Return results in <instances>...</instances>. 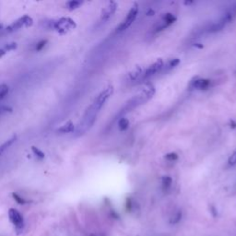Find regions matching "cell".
Wrapping results in <instances>:
<instances>
[{"label": "cell", "instance_id": "obj_9", "mask_svg": "<svg viewBox=\"0 0 236 236\" xmlns=\"http://www.w3.org/2000/svg\"><path fill=\"white\" fill-rule=\"evenodd\" d=\"M175 20H176V17L173 14H172V13L164 14V16L162 18V20L154 28V32L158 33V32L163 31L164 29H166L167 27H169L171 24H172Z\"/></svg>", "mask_w": 236, "mask_h": 236}, {"label": "cell", "instance_id": "obj_12", "mask_svg": "<svg viewBox=\"0 0 236 236\" xmlns=\"http://www.w3.org/2000/svg\"><path fill=\"white\" fill-rule=\"evenodd\" d=\"M76 130L75 125L73 124V122L68 121L66 124H64L62 126H60L59 128H57V132L61 133V134H67V133H72Z\"/></svg>", "mask_w": 236, "mask_h": 236}, {"label": "cell", "instance_id": "obj_21", "mask_svg": "<svg viewBox=\"0 0 236 236\" xmlns=\"http://www.w3.org/2000/svg\"><path fill=\"white\" fill-rule=\"evenodd\" d=\"M46 44H47V40H42L40 42H38L37 44L35 45V51H37V52L42 51L45 47Z\"/></svg>", "mask_w": 236, "mask_h": 236}, {"label": "cell", "instance_id": "obj_30", "mask_svg": "<svg viewBox=\"0 0 236 236\" xmlns=\"http://www.w3.org/2000/svg\"><path fill=\"white\" fill-rule=\"evenodd\" d=\"M90 236H97V235H95V234H92V235H90Z\"/></svg>", "mask_w": 236, "mask_h": 236}, {"label": "cell", "instance_id": "obj_18", "mask_svg": "<svg viewBox=\"0 0 236 236\" xmlns=\"http://www.w3.org/2000/svg\"><path fill=\"white\" fill-rule=\"evenodd\" d=\"M172 180L170 176H163L162 179V185L165 189L169 188L172 185Z\"/></svg>", "mask_w": 236, "mask_h": 236}, {"label": "cell", "instance_id": "obj_24", "mask_svg": "<svg viewBox=\"0 0 236 236\" xmlns=\"http://www.w3.org/2000/svg\"><path fill=\"white\" fill-rule=\"evenodd\" d=\"M12 109L8 106H6V105H0V115L6 114V113H8V112H11Z\"/></svg>", "mask_w": 236, "mask_h": 236}, {"label": "cell", "instance_id": "obj_16", "mask_svg": "<svg viewBox=\"0 0 236 236\" xmlns=\"http://www.w3.org/2000/svg\"><path fill=\"white\" fill-rule=\"evenodd\" d=\"M82 5V1H79V0H71L68 1L67 3V8L69 10H75L77 8H79L80 6Z\"/></svg>", "mask_w": 236, "mask_h": 236}, {"label": "cell", "instance_id": "obj_20", "mask_svg": "<svg viewBox=\"0 0 236 236\" xmlns=\"http://www.w3.org/2000/svg\"><path fill=\"white\" fill-rule=\"evenodd\" d=\"M182 219V212L181 211H177L173 216H172V218L170 220V222L172 223V224H176V223H178L180 220Z\"/></svg>", "mask_w": 236, "mask_h": 236}, {"label": "cell", "instance_id": "obj_4", "mask_svg": "<svg viewBox=\"0 0 236 236\" xmlns=\"http://www.w3.org/2000/svg\"><path fill=\"white\" fill-rule=\"evenodd\" d=\"M163 66H164V63H163V61L162 59H158L157 61H155L152 65H151L150 67L146 68L145 71H143L140 79L138 80L139 82H143L145 80H148L149 79L154 77L155 75L161 73Z\"/></svg>", "mask_w": 236, "mask_h": 236}, {"label": "cell", "instance_id": "obj_11", "mask_svg": "<svg viewBox=\"0 0 236 236\" xmlns=\"http://www.w3.org/2000/svg\"><path fill=\"white\" fill-rule=\"evenodd\" d=\"M143 73V70L140 67H136L133 70H131L128 74H127V80L133 82V81H136L140 79L141 75Z\"/></svg>", "mask_w": 236, "mask_h": 236}, {"label": "cell", "instance_id": "obj_25", "mask_svg": "<svg viewBox=\"0 0 236 236\" xmlns=\"http://www.w3.org/2000/svg\"><path fill=\"white\" fill-rule=\"evenodd\" d=\"M17 48V44L16 43H9V44H7V45L5 46V51H11V50H15Z\"/></svg>", "mask_w": 236, "mask_h": 236}, {"label": "cell", "instance_id": "obj_6", "mask_svg": "<svg viewBox=\"0 0 236 236\" xmlns=\"http://www.w3.org/2000/svg\"><path fill=\"white\" fill-rule=\"evenodd\" d=\"M33 24V18L30 17V16H23V17L19 18L18 19H17L16 21H14L11 25H9L8 28H7V31L9 32V33H12V32H15V31H18L19 30L20 28L22 27H30Z\"/></svg>", "mask_w": 236, "mask_h": 236}, {"label": "cell", "instance_id": "obj_19", "mask_svg": "<svg viewBox=\"0 0 236 236\" xmlns=\"http://www.w3.org/2000/svg\"><path fill=\"white\" fill-rule=\"evenodd\" d=\"M32 151H33V154L36 156V157H37V158H39V159H41V160L44 159V157H45L44 153L41 150H39L38 148H36V147L33 146V147H32Z\"/></svg>", "mask_w": 236, "mask_h": 236}, {"label": "cell", "instance_id": "obj_23", "mask_svg": "<svg viewBox=\"0 0 236 236\" xmlns=\"http://www.w3.org/2000/svg\"><path fill=\"white\" fill-rule=\"evenodd\" d=\"M165 159L168 160L170 162H173V161H176L178 159V155L174 152H171V153H168L165 155Z\"/></svg>", "mask_w": 236, "mask_h": 236}, {"label": "cell", "instance_id": "obj_10", "mask_svg": "<svg viewBox=\"0 0 236 236\" xmlns=\"http://www.w3.org/2000/svg\"><path fill=\"white\" fill-rule=\"evenodd\" d=\"M211 81L208 79H197L191 82V88L197 90H207L209 88Z\"/></svg>", "mask_w": 236, "mask_h": 236}, {"label": "cell", "instance_id": "obj_3", "mask_svg": "<svg viewBox=\"0 0 236 236\" xmlns=\"http://www.w3.org/2000/svg\"><path fill=\"white\" fill-rule=\"evenodd\" d=\"M76 27H77L76 22L70 18H61L58 20L54 21L52 23V28L60 34L67 33L69 31L74 30Z\"/></svg>", "mask_w": 236, "mask_h": 236}, {"label": "cell", "instance_id": "obj_2", "mask_svg": "<svg viewBox=\"0 0 236 236\" xmlns=\"http://www.w3.org/2000/svg\"><path fill=\"white\" fill-rule=\"evenodd\" d=\"M154 93H155V87L151 83L145 85L144 88L137 94L134 95L125 104V106L121 110V114L128 113V112L132 111L133 109H135L136 107L145 103L146 101H148L154 95Z\"/></svg>", "mask_w": 236, "mask_h": 236}, {"label": "cell", "instance_id": "obj_29", "mask_svg": "<svg viewBox=\"0 0 236 236\" xmlns=\"http://www.w3.org/2000/svg\"><path fill=\"white\" fill-rule=\"evenodd\" d=\"M2 28H3V25H2V24H0V30H1Z\"/></svg>", "mask_w": 236, "mask_h": 236}, {"label": "cell", "instance_id": "obj_17", "mask_svg": "<svg viewBox=\"0 0 236 236\" xmlns=\"http://www.w3.org/2000/svg\"><path fill=\"white\" fill-rule=\"evenodd\" d=\"M9 91V88L7 84H1L0 85V100L3 99Z\"/></svg>", "mask_w": 236, "mask_h": 236}, {"label": "cell", "instance_id": "obj_22", "mask_svg": "<svg viewBox=\"0 0 236 236\" xmlns=\"http://www.w3.org/2000/svg\"><path fill=\"white\" fill-rule=\"evenodd\" d=\"M12 197H13V198L17 201L18 204H26L27 203V200L26 199H24L23 198H21L20 196H18V194H16V193H12Z\"/></svg>", "mask_w": 236, "mask_h": 236}, {"label": "cell", "instance_id": "obj_15", "mask_svg": "<svg viewBox=\"0 0 236 236\" xmlns=\"http://www.w3.org/2000/svg\"><path fill=\"white\" fill-rule=\"evenodd\" d=\"M118 127L121 131H125L129 127V121L127 118L122 117L118 121Z\"/></svg>", "mask_w": 236, "mask_h": 236}, {"label": "cell", "instance_id": "obj_5", "mask_svg": "<svg viewBox=\"0 0 236 236\" xmlns=\"http://www.w3.org/2000/svg\"><path fill=\"white\" fill-rule=\"evenodd\" d=\"M137 14H138V6H137V4H135L131 8V9L128 11V13H127L126 17L125 18V19L120 23V25L117 27L116 32L117 33H121V32H124L126 29H128L132 25V23L135 21Z\"/></svg>", "mask_w": 236, "mask_h": 236}, {"label": "cell", "instance_id": "obj_14", "mask_svg": "<svg viewBox=\"0 0 236 236\" xmlns=\"http://www.w3.org/2000/svg\"><path fill=\"white\" fill-rule=\"evenodd\" d=\"M16 138H17V136H11L10 138H8V140H6L4 143H2V144L0 145V155H2L5 151H7V150L15 142Z\"/></svg>", "mask_w": 236, "mask_h": 236}, {"label": "cell", "instance_id": "obj_7", "mask_svg": "<svg viewBox=\"0 0 236 236\" xmlns=\"http://www.w3.org/2000/svg\"><path fill=\"white\" fill-rule=\"evenodd\" d=\"M8 216H9L10 221L15 225L17 232L19 233L24 227V219L22 218L21 214L18 211L17 209L10 208L8 211Z\"/></svg>", "mask_w": 236, "mask_h": 236}, {"label": "cell", "instance_id": "obj_1", "mask_svg": "<svg viewBox=\"0 0 236 236\" xmlns=\"http://www.w3.org/2000/svg\"><path fill=\"white\" fill-rule=\"evenodd\" d=\"M113 92H114V88L112 86H108L98 94V96L94 99L92 103L87 108L80 124L78 125L75 130L76 136H83L92 127V126L94 125L97 119V115L100 110L102 108V106L104 105L106 101L110 98V96L113 94Z\"/></svg>", "mask_w": 236, "mask_h": 236}, {"label": "cell", "instance_id": "obj_13", "mask_svg": "<svg viewBox=\"0 0 236 236\" xmlns=\"http://www.w3.org/2000/svg\"><path fill=\"white\" fill-rule=\"evenodd\" d=\"M180 63V59L179 58H172L171 60H169L166 64H164L161 73H167L170 70H172V68H174L176 66H178Z\"/></svg>", "mask_w": 236, "mask_h": 236}, {"label": "cell", "instance_id": "obj_27", "mask_svg": "<svg viewBox=\"0 0 236 236\" xmlns=\"http://www.w3.org/2000/svg\"><path fill=\"white\" fill-rule=\"evenodd\" d=\"M6 51H5V49H0V58L2 57V56H4L5 54H6Z\"/></svg>", "mask_w": 236, "mask_h": 236}, {"label": "cell", "instance_id": "obj_28", "mask_svg": "<svg viewBox=\"0 0 236 236\" xmlns=\"http://www.w3.org/2000/svg\"><path fill=\"white\" fill-rule=\"evenodd\" d=\"M192 3H193V2H185L186 5H190V4H192Z\"/></svg>", "mask_w": 236, "mask_h": 236}, {"label": "cell", "instance_id": "obj_26", "mask_svg": "<svg viewBox=\"0 0 236 236\" xmlns=\"http://www.w3.org/2000/svg\"><path fill=\"white\" fill-rule=\"evenodd\" d=\"M228 163H229V165H235L236 164V151H234L232 155H231V157L229 158V160H228Z\"/></svg>", "mask_w": 236, "mask_h": 236}, {"label": "cell", "instance_id": "obj_8", "mask_svg": "<svg viewBox=\"0 0 236 236\" xmlns=\"http://www.w3.org/2000/svg\"><path fill=\"white\" fill-rule=\"evenodd\" d=\"M117 9V3L115 1H110L102 9L101 15V20L102 22L108 21L111 18L113 17Z\"/></svg>", "mask_w": 236, "mask_h": 236}]
</instances>
